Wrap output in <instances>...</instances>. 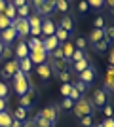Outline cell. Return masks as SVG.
Returning <instances> with one entry per match:
<instances>
[{
	"mask_svg": "<svg viewBox=\"0 0 114 127\" xmlns=\"http://www.w3.org/2000/svg\"><path fill=\"white\" fill-rule=\"evenodd\" d=\"M11 84H13V91H15L17 95L21 97V95H25L31 87H33V84H31V78H29L27 74H23L21 70L17 72L13 78H11Z\"/></svg>",
	"mask_w": 114,
	"mask_h": 127,
	"instance_id": "cell-1",
	"label": "cell"
},
{
	"mask_svg": "<svg viewBox=\"0 0 114 127\" xmlns=\"http://www.w3.org/2000/svg\"><path fill=\"white\" fill-rule=\"evenodd\" d=\"M93 104L87 97H82L80 101H76L74 106H72V112H74L76 118H84V116H93Z\"/></svg>",
	"mask_w": 114,
	"mask_h": 127,
	"instance_id": "cell-2",
	"label": "cell"
},
{
	"mask_svg": "<svg viewBox=\"0 0 114 127\" xmlns=\"http://www.w3.org/2000/svg\"><path fill=\"white\" fill-rule=\"evenodd\" d=\"M91 104H93V108H105V106L109 104V93L103 89V87H99V89H95L91 93Z\"/></svg>",
	"mask_w": 114,
	"mask_h": 127,
	"instance_id": "cell-3",
	"label": "cell"
},
{
	"mask_svg": "<svg viewBox=\"0 0 114 127\" xmlns=\"http://www.w3.org/2000/svg\"><path fill=\"white\" fill-rule=\"evenodd\" d=\"M17 72H19V59H10L4 63V66L0 70V76L2 78H13Z\"/></svg>",
	"mask_w": 114,
	"mask_h": 127,
	"instance_id": "cell-4",
	"label": "cell"
},
{
	"mask_svg": "<svg viewBox=\"0 0 114 127\" xmlns=\"http://www.w3.org/2000/svg\"><path fill=\"white\" fill-rule=\"evenodd\" d=\"M11 27L15 29V32H17V36L19 38H27V36H31V25H29V21L27 19H13L11 21Z\"/></svg>",
	"mask_w": 114,
	"mask_h": 127,
	"instance_id": "cell-5",
	"label": "cell"
},
{
	"mask_svg": "<svg viewBox=\"0 0 114 127\" xmlns=\"http://www.w3.org/2000/svg\"><path fill=\"white\" fill-rule=\"evenodd\" d=\"M48 63L51 64L53 74L67 72V70H71V68H72V63H71V61H67V59H53V57H48Z\"/></svg>",
	"mask_w": 114,
	"mask_h": 127,
	"instance_id": "cell-6",
	"label": "cell"
},
{
	"mask_svg": "<svg viewBox=\"0 0 114 127\" xmlns=\"http://www.w3.org/2000/svg\"><path fill=\"white\" fill-rule=\"evenodd\" d=\"M109 95H114V66H109L105 70V76H103V85H101Z\"/></svg>",
	"mask_w": 114,
	"mask_h": 127,
	"instance_id": "cell-7",
	"label": "cell"
},
{
	"mask_svg": "<svg viewBox=\"0 0 114 127\" xmlns=\"http://www.w3.org/2000/svg\"><path fill=\"white\" fill-rule=\"evenodd\" d=\"M36 74H38V78L42 80L44 84H48L49 80H51V76H55V74H53V68H51V64H49L48 61L36 66Z\"/></svg>",
	"mask_w": 114,
	"mask_h": 127,
	"instance_id": "cell-8",
	"label": "cell"
},
{
	"mask_svg": "<svg viewBox=\"0 0 114 127\" xmlns=\"http://www.w3.org/2000/svg\"><path fill=\"white\" fill-rule=\"evenodd\" d=\"M78 80L80 82H84L86 85H91L95 80H97V68L93 66V64H89L86 70H82L80 74H78Z\"/></svg>",
	"mask_w": 114,
	"mask_h": 127,
	"instance_id": "cell-9",
	"label": "cell"
},
{
	"mask_svg": "<svg viewBox=\"0 0 114 127\" xmlns=\"http://www.w3.org/2000/svg\"><path fill=\"white\" fill-rule=\"evenodd\" d=\"M36 97H38V93H36V89L34 87H31V89L25 93V95H21L19 97V106H23V108H31V106L36 102Z\"/></svg>",
	"mask_w": 114,
	"mask_h": 127,
	"instance_id": "cell-10",
	"label": "cell"
},
{
	"mask_svg": "<svg viewBox=\"0 0 114 127\" xmlns=\"http://www.w3.org/2000/svg\"><path fill=\"white\" fill-rule=\"evenodd\" d=\"M38 114H40L44 120H48V122L55 123V122H57V116H59V106L49 104V106H46V108H42V110L38 112Z\"/></svg>",
	"mask_w": 114,
	"mask_h": 127,
	"instance_id": "cell-11",
	"label": "cell"
},
{
	"mask_svg": "<svg viewBox=\"0 0 114 127\" xmlns=\"http://www.w3.org/2000/svg\"><path fill=\"white\" fill-rule=\"evenodd\" d=\"M55 31H57V25H55L49 17H44V19H42V38L53 36Z\"/></svg>",
	"mask_w": 114,
	"mask_h": 127,
	"instance_id": "cell-12",
	"label": "cell"
},
{
	"mask_svg": "<svg viewBox=\"0 0 114 127\" xmlns=\"http://www.w3.org/2000/svg\"><path fill=\"white\" fill-rule=\"evenodd\" d=\"M29 59L33 61V64H42L48 61V53H46V49H34V51L29 53Z\"/></svg>",
	"mask_w": 114,
	"mask_h": 127,
	"instance_id": "cell-13",
	"label": "cell"
},
{
	"mask_svg": "<svg viewBox=\"0 0 114 127\" xmlns=\"http://www.w3.org/2000/svg\"><path fill=\"white\" fill-rule=\"evenodd\" d=\"M17 38V32L13 27H10V29H6V31H0V40H2V44L4 46H11V42Z\"/></svg>",
	"mask_w": 114,
	"mask_h": 127,
	"instance_id": "cell-14",
	"label": "cell"
},
{
	"mask_svg": "<svg viewBox=\"0 0 114 127\" xmlns=\"http://www.w3.org/2000/svg\"><path fill=\"white\" fill-rule=\"evenodd\" d=\"M42 46H44V49H46V53H51L53 51V49H57L61 46L59 44V40H57V38H55V34L53 36H48V38H42Z\"/></svg>",
	"mask_w": 114,
	"mask_h": 127,
	"instance_id": "cell-15",
	"label": "cell"
},
{
	"mask_svg": "<svg viewBox=\"0 0 114 127\" xmlns=\"http://www.w3.org/2000/svg\"><path fill=\"white\" fill-rule=\"evenodd\" d=\"M57 27H61L63 31H67L69 34H71V32H74V29H76V21L72 19L71 15H63V17H61V21H59V25H57Z\"/></svg>",
	"mask_w": 114,
	"mask_h": 127,
	"instance_id": "cell-16",
	"label": "cell"
},
{
	"mask_svg": "<svg viewBox=\"0 0 114 127\" xmlns=\"http://www.w3.org/2000/svg\"><path fill=\"white\" fill-rule=\"evenodd\" d=\"M51 11H55V0H44V4H42V8L36 11L40 17H48Z\"/></svg>",
	"mask_w": 114,
	"mask_h": 127,
	"instance_id": "cell-17",
	"label": "cell"
},
{
	"mask_svg": "<svg viewBox=\"0 0 114 127\" xmlns=\"http://www.w3.org/2000/svg\"><path fill=\"white\" fill-rule=\"evenodd\" d=\"M105 38V34H103V29H93L89 34H87V46H93L95 42H99V40H103Z\"/></svg>",
	"mask_w": 114,
	"mask_h": 127,
	"instance_id": "cell-18",
	"label": "cell"
},
{
	"mask_svg": "<svg viewBox=\"0 0 114 127\" xmlns=\"http://www.w3.org/2000/svg\"><path fill=\"white\" fill-rule=\"evenodd\" d=\"M29 46H27V42L25 40H21V42L15 46V59H25V57H29Z\"/></svg>",
	"mask_w": 114,
	"mask_h": 127,
	"instance_id": "cell-19",
	"label": "cell"
},
{
	"mask_svg": "<svg viewBox=\"0 0 114 127\" xmlns=\"http://www.w3.org/2000/svg\"><path fill=\"white\" fill-rule=\"evenodd\" d=\"M89 48H91V49H93L95 53H99V55H103V53H107V51H109L110 44H109V42H107V40L103 38V40H99V42H95L93 46H89Z\"/></svg>",
	"mask_w": 114,
	"mask_h": 127,
	"instance_id": "cell-20",
	"label": "cell"
},
{
	"mask_svg": "<svg viewBox=\"0 0 114 127\" xmlns=\"http://www.w3.org/2000/svg\"><path fill=\"white\" fill-rule=\"evenodd\" d=\"M74 44L72 42H69V40H67L65 44H61V51H63V57L67 59V61H71L72 59V53H74Z\"/></svg>",
	"mask_w": 114,
	"mask_h": 127,
	"instance_id": "cell-21",
	"label": "cell"
},
{
	"mask_svg": "<svg viewBox=\"0 0 114 127\" xmlns=\"http://www.w3.org/2000/svg\"><path fill=\"white\" fill-rule=\"evenodd\" d=\"M27 46H29V51H34V49H44L42 38H38V36H29Z\"/></svg>",
	"mask_w": 114,
	"mask_h": 127,
	"instance_id": "cell-22",
	"label": "cell"
},
{
	"mask_svg": "<svg viewBox=\"0 0 114 127\" xmlns=\"http://www.w3.org/2000/svg\"><path fill=\"white\" fill-rule=\"evenodd\" d=\"M33 61H31V59L29 57H25V59H19V70H21L23 74H31V70H33Z\"/></svg>",
	"mask_w": 114,
	"mask_h": 127,
	"instance_id": "cell-23",
	"label": "cell"
},
{
	"mask_svg": "<svg viewBox=\"0 0 114 127\" xmlns=\"http://www.w3.org/2000/svg\"><path fill=\"white\" fill-rule=\"evenodd\" d=\"M103 34H105V40L112 46V44H114V23H107V25H105Z\"/></svg>",
	"mask_w": 114,
	"mask_h": 127,
	"instance_id": "cell-24",
	"label": "cell"
},
{
	"mask_svg": "<svg viewBox=\"0 0 114 127\" xmlns=\"http://www.w3.org/2000/svg\"><path fill=\"white\" fill-rule=\"evenodd\" d=\"M89 61H91V59H89V57H86V59H82V61H78V63H72V70L80 74L82 70H86L87 66L91 64V63H89Z\"/></svg>",
	"mask_w": 114,
	"mask_h": 127,
	"instance_id": "cell-25",
	"label": "cell"
},
{
	"mask_svg": "<svg viewBox=\"0 0 114 127\" xmlns=\"http://www.w3.org/2000/svg\"><path fill=\"white\" fill-rule=\"evenodd\" d=\"M4 15L10 19V21H13V19H17V8L11 2H8L6 4V10H4Z\"/></svg>",
	"mask_w": 114,
	"mask_h": 127,
	"instance_id": "cell-26",
	"label": "cell"
},
{
	"mask_svg": "<svg viewBox=\"0 0 114 127\" xmlns=\"http://www.w3.org/2000/svg\"><path fill=\"white\" fill-rule=\"evenodd\" d=\"M27 114H29L27 108H23V106H17L15 112H13V120H17V122H27Z\"/></svg>",
	"mask_w": 114,
	"mask_h": 127,
	"instance_id": "cell-27",
	"label": "cell"
},
{
	"mask_svg": "<svg viewBox=\"0 0 114 127\" xmlns=\"http://www.w3.org/2000/svg\"><path fill=\"white\" fill-rule=\"evenodd\" d=\"M11 122H13V118L10 112H0V127H11Z\"/></svg>",
	"mask_w": 114,
	"mask_h": 127,
	"instance_id": "cell-28",
	"label": "cell"
},
{
	"mask_svg": "<svg viewBox=\"0 0 114 127\" xmlns=\"http://www.w3.org/2000/svg\"><path fill=\"white\" fill-rule=\"evenodd\" d=\"M42 19L44 17H40L38 13H31V15L27 17L29 25H31V29H34V27H42Z\"/></svg>",
	"mask_w": 114,
	"mask_h": 127,
	"instance_id": "cell-29",
	"label": "cell"
},
{
	"mask_svg": "<svg viewBox=\"0 0 114 127\" xmlns=\"http://www.w3.org/2000/svg\"><path fill=\"white\" fill-rule=\"evenodd\" d=\"M34 125L36 127H53L55 123H51V122H48V120H44L42 116H40V114H36V116H34Z\"/></svg>",
	"mask_w": 114,
	"mask_h": 127,
	"instance_id": "cell-30",
	"label": "cell"
},
{
	"mask_svg": "<svg viewBox=\"0 0 114 127\" xmlns=\"http://www.w3.org/2000/svg\"><path fill=\"white\" fill-rule=\"evenodd\" d=\"M29 15H31V4H25L21 8H17V17L19 19H27Z\"/></svg>",
	"mask_w": 114,
	"mask_h": 127,
	"instance_id": "cell-31",
	"label": "cell"
},
{
	"mask_svg": "<svg viewBox=\"0 0 114 127\" xmlns=\"http://www.w3.org/2000/svg\"><path fill=\"white\" fill-rule=\"evenodd\" d=\"M69 36H71V34H69L67 31H63L61 27H57V31H55V38L59 40V44H65L67 40H69Z\"/></svg>",
	"mask_w": 114,
	"mask_h": 127,
	"instance_id": "cell-32",
	"label": "cell"
},
{
	"mask_svg": "<svg viewBox=\"0 0 114 127\" xmlns=\"http://www.w3.org/2000/svg\"><path fill=\"white\" fill-rule=\"evenodd\" d=\"M74 48H76V49H82V51H86V48H87V40H86V36H76V40H74Z\"/></svg>",
	"mask_w": 114,
	"mask_h": 127,
	"instance_id": "cell-33",
	"label": "cell"
},
{
	"mask_svg": "<svg viewBox=\"0 0 114 127\" xmlns=\"http://www.w3.org/2000/svg\"><path fill=\"white\" fill-rule=\"evenodd\" d=\"M55 10L61 11V13H67L69 11V0H55Z\"/></svg>",
	"mask_w": 114,
	"mask_h": 127,
	"instance_id": "cell-34",
	"label": "cell"
},
{
	"mask_svg": "<svg viewBox=\"0 0 114 127\" xmlns=\"http://www.w3.org/2000/svg\"><path fill=\"white\" fill-rule=\"evenodd\" d=\"M59 106L63 110H72V106H74V101H72L71 97H63V101L59 102Z\"/></svg>",
	"mask_w": 114,
	"mask_h": 127,
	"instance_id": "cell-35",
	"label": "cell"
},
{
	"mask_svg": "<svg viewBox=\"0 0 114 127\" xmlns=\"http://www.w3.org/2000/svg\"><path fill=\"white\" fill-rule=\"evenodd\" d=\"M86 51H82V49H74V53H72V59L71 63H78V61H82V59H86Z\"/></svg>",
	"mask_w": 114,
	"mask_h": 127,
	"instance_id": "cell-36",
	"label": "cell"
},
{
	"mask_svg": "<svg viewBox=\"0 0 114 127\" xmlns=\"http://www.w3.org/2000/svg\"><path fill=\"white\" fill-rule=\"evenodd\" d=\"M105 25H107L105 15H97L95 19H93V29H105Z\"/></svg>",
	"mask_w": 114,
	"mask_h": 127,
	"instance_id": "cell-37",
	"label": "cell"
},
{
	"mask_svg": "<svg viewBox=\"0 0 114 127\" xmlns=\"http://www.w3.org/2000/svg\"><path fill=\"white\" fill-rule=\"evenodd\" d=\"M86 2L91 10H101V8H105V0H86Z\"/></svg>",
	"mask_w": 114,
	"mask_h": 127,
	"instance_id": "cell-38",
	"label": "cell"
},
{
	"mask_svg": "<svg viewBox=\"0 0 114 127\" xmlns=\"http://www.w3.org/2000/svg\"><path fill=\"white\" fill-rule=\"evenodd\" d=\"M10 27H11V21L4 13H0V31H6V29H10Z\"/></svg>",
	"mask_w": 114,
	"mask_h": 127,
	"instance_id": "cell-39",
	"label": "cell"
},
{
	"mask_svg": "<svg viewBox=\"0 0 114 127\" xmlns=\"http://www.w3.org/2000/svg\"><path fill=\"white\" fill-rule=\"evenodd\" d=\"M57 78L63 82V84H71V78H72V74H71V70H67V72H59V74H55Z\"/></svg>",
	"mask_w": 114,
	"mask_h": 127,
	"instance_id": "cell-40",
	"label": "cell"
},
{
	"mask_svg": "<svg viewBox=\"0 0 114 127\" xmlns=\"http://www.w3.org/2000/svg\"><path fill=\"white\" fill-rule=\"evenodd\" d=\"M71 91H72V82L71 84H63L61 85V95L63 97H71Z\"/></svg>",
	"mask_w": 114,
	"mask_h": 127,
	"instance_id": "cell-41",
	"label": "cell"
},
{
	"mask_svg": "<svg viewBox=\"0 0 114 127\" xmlns=\"http://www.w3.org/2000/svg\"><path fill=\"white\" fill-rule=\"evenodd\" d=\"M80 123H82V127H93V116H84V118H80Z\"/></svg>",
	"mask_w": 114,
	"mask_h": 127,
	"instance_id": "cell-42",
	"label": "cell"
},
{
	"mask_svg": "<svg viewBox=\"0 0 114 127\" xmlns=\"http://www.w3.org/2000/svg\"><path fill=\"white\" fill-rule=\"evenodd\" d=\"M72 85H74V89H76V91H80L82 95H84V91H87V87H89V85H86L84 82H80V80H78V82H74Z\"/></svg>",
	"mask_w": 114,
	"mask_h": 127,
	"instance_id": "cell-43",
	"label": "cell"
},
{
	"mask_svg": "<svg viewBox=\"0 0 114 127\" xmlns=\"http://www.w3.org/2000/svg\"><path fill=\"white\" fill-rule=\"evenodd\" d=\"M107 61H109V66H114V44L109 48V51H107Z\"/></svg>",
	"mask_w": 114,
	"mask_h": 127,
	"instance_id": "cell-44",
	"label": "cell"
},
{
	"mask_svg": "<svg viewBox=\"0 0 114 127\" xmlns=\"http://www.w3.org/2000/svg\"><path fill=\"white\" fill-rule=\"evenodd\" d=\"M11 46H4V51H2V59H6V61H10L11 59Z\"/></svg>",
	"mask_w": 114,
	"mask_h": 127,
	"instance_id": "cell-45",
	"label": "cell"
},
{
	"mask_svg": "<svg viewBox=\"0 0 114 127\" xmlns=\"http://www.w3.org/2000/svg\"><path fill=\"white\" fill-rule=\"evenodd\" d=\"M87 10H89V6H87V2H86V0H80V2H78V11H80L82 15H84V13H86Z\"/></svg>",
	"mask_w": 114,
	"mask_h": 127,
	"instance_id": "cell-46",
	"label": "cell"
},
{
	"mask_svg": "<svg viewBox=\"0 0 114 127\" xmlns=\"http://www.w3.org/2000/svg\"><path fill=\"white\" fill-rule=\"evenodd\" d=\"M8 85L4 84V82H0V99H6V97H8Z\"/></svg>",
	"mask_w": 114,
	"mask_h": 127,
	"instance_id": "cell-47",
	"label": "cell"
},
{
	"mask_svg": "<svg viewBox=\"0 0 114 127\" xmlns=\"http://www.w3.org/2000/svg\"><path fill=\"white\" fill-rule=\"evenodd\" d=\"M105 8L110 11V15L114 17V0H105Z\"/></svg>",
	"mask_w": 114,
	"mask_h": 127,
	"instance_id": "cell-48",
	"label": "cell"
},
{
	"mask_svg": "<svg viewBox=\"0 0 114 127\" xmlns=\"http://www.w3.org/2000/svg\"><path fill=\"white\" fill-rule=\"evenodd\" d=\"M103 114H105L107 118H112V114H114V108H112L110 104H107V106L103 108Z\"/></svg>",
	"mask_w": 114,
	"mask_h": 127,
	"instance_id": "cell-49",
	"label": "cell"
},
{
	"mask_svg": "<svg viewBox=\"0 0 114 127\" xmlns=\"http://www.w3.org/2000/svg\"><path fill=\"white\" fill-rule=\"evenodd\" d=\"M103 127H114V118H105L103 122H101Z\"/></svg>",
	"mask_w": 114,
	"mask_h": 127,
	"instance_id": "cell-50",
	"label": "cell"
},
{
	"mask_svg": "<svg viewBox=\"0 0 114 127\" xmlns=\"http://www.w3.org/2000/svg\"><path fill=\"white\" fill-rule=\"evenodd\" d=\"M51 55H53V59H65L63 57V51H61V46L57 49H53V51H51Z\"/></svg>",
	"mask_w": 114,
	"mask_h": 127,
	"instance_id": "cell-51",
	"label": "cell"
},
{
	"mask_svg": "<svg viewBox=\"0 0 114 127\" xmlns=\"http://www.w3.org/2000/svg\"><path fill=\"white\" fill-rule=\"evenodd\" d=\"M31 4L34 6V10H40V8H42V4H44V0H31Z\"/></svg>",
	"mask_w": 114,
	"mask_h": 127,
	"instance_id": "cell-52",
	"label": "cell"
},
{
	"mask_svg": "<svg viewBox=\"0 0 114 127\" xmlns=\"http://www.w3.org/2000/svg\"><path fill=\"white\" fill-rule=\"evenodd\" d=\"M11 4L15 6V8H21V6H25V4H29V0H13Z\"/></svg>",
	"mask_w": 114,
	"mask_h": 127,
	"instance_id": "cell-53",
	"label": "cell"
},
{
	"mask_svg": "<svg viewBox=\"0 0 114 127\" xmlns=\"http://www.w3.org/2000/svg\"><path fill=\"white\" fill-rule=\"evenodd\" d=\"M6 4H8V0H0V13H4V10H6Z\"/></svg>",
	"mask_w": 114,
	"mask_h": 127,
	"instance_id": "cell-54",
	"label": "cell"
},
{
	"mask_svg": "<svg viewBox=\"0 0 114 127\" xmlns=\"http://www.w3.org/2000/svg\"><path fill=\"white\" fill-rule=\"evenodd\" d=\"M21 127H36V125H34L33 120H29V122H23V125H21Z\"/></svg>",
	"mask_w": 114,
	"mask_h": 127,
	"instance_id": "cell-55",
	"label": "cell"
},
{
	"mask_svg": "<svg viewBox=\"0 0 114 127\" xmlns=\"http://www.w3.org/2000/svg\"><path fill=\"white\" fill-rule=\"evenodd\" d=\"M6 110V99H0V112Z\"/></svg>",
	"mask_w": 114,
	"mask_h": 127,
	"instance_id": "cell-56",
	"label": "cell"
},
{
	"mask_svg": "<svg viewBox=\"0 0 114 127\" xmlns=\"http://www.w3.org/2000/svg\"><path fill=\"white\" fill-rule=\"evenodd\" d=\"M21 125H23V122H17V120L11 122V127H21Z\"/></svg>",
	"mask_w": 114,
	"mask_h": 127,
	"instance_id": "cell-57",
	"label": "cell"
},
{
	"mask_svg": "<svg viewBox=\"0 0 114 127\" xmlns=\"http://www.w3.org/2000/svg\"><path fill=\"white\" fill-rule=\"evenodd\" d=\"M2 51H4V44H2V40H0V57H2Z\"/></svg>",
	"mask_w": 114,
	"mask_h": 127,
	"instance_id": "cell-58",
	"label": "cell"
},
{
	"mask_svg": "<svg viewBox=\"0 0 114 127\" xmlns=\"http://www.w3.org/2000/svg\"><path fill=\"white\" fill-rule=\"evenodd\" d=\"M93 127H103V125H101V123H95V125H93Z\"/></svg>",
	"mask_w": 114,
	"mask_h": 127,
	"instance_id": "cell-59",
	"label": "cell"
},
{
	"mask_svg": "<svg viewBox=\"0 0 114 127\" xmlns=\"http://www.w3.org/2000/svg\"><path fill=\"white\" fill-rule=\"evenodd\" d=\"M8 2H13V0H8Z\"/></svg>",
	"mask_w": 114,
	"mask_h": 127,
	"instance_id": "cell-60",
	"label": "cell"
}]
</instances>
